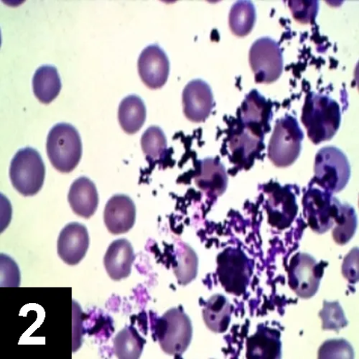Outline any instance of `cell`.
Segmentation results:
<instances>
[{"label":"cell","mask_w":359,"mask_h":359,"mask_svg":"<svg viewBox=\"0 0 359 359\" xmlns=\"http://www.w3.org/2000/svg\"><path fill=\"white\" fill-rule=\"evenodd\" d=\"M141 145L144 154L151 161H158L165 157L168 151L166 137L157 126L149 127L142 135Z\"/></svg>","instance_id":"28"},{"label":"cell","mask_w":359,"mask_h":359,"mask_svg":"<svg viewBox=\"0 0 359 359\" xmlns=\"http://www.w3.org/2000/svg\"><path fill=\"white\" fill-rule=\"evenodd\" d=\"M146 340L133 326H127L114 340L115 355L121 359H136L141 356Z\"/></svg>","instance_id":"26"},{"label":"cell","mask_w":359,"mask_h":359,"mask_svg":"<svg viewBox=\"0 0 359 359\" xmlns=\"http://www.w3.org/2000/svg\"><path fill=\"white\" fill-rule=\"evenodd\" d=\"M61 78L57 69L43 66L37 69L33 79L34 93L37 99L45 104L52 102L62 90Z\"/></svg>","instance_id":"23"},{"label":"cell","mask_w":359,"mask_h":359,"mask_svg":"<svg viewBox=\"0 0 359 359\" xmlns=\"http://www.w3.org/2000/svg\"><path fill=\"white\" fill-rule=\"evenodd\" d=\"M266 133L259 128L239 121L232 122L227 143L230 159L239 169H250L264 149Z\"/></svg>","instance_id":"7"},{"label":"cell","mask_w":359,"mask_h":359,"mask_svg":"<svg viewBox=\"0 0 359 359\" xmlns=\"http://www.w3.org/2000/svg\"><path fill=\"white\" fill-rule=\"evenodd\" d=\"M217 276L225 290L241 295L247 290L252 266L246 255L237 248H227L217 257Z\"/></svg>","instance_id":"10"},{"label":"cell","mask_w":359,"mask_h":359,"mask_svg":"<svg viewBox=\"0 0 359 359\" xmlns=\"http://www.w3.org/2000/svg\"><path fill=\"white\" fill-rule=\"evenodd\" d=\"M342 274L350 283L358 281V250L354 248L345 257L342 265Z\"/></svg>","instance_id":"33"},{"label":"cell","mask_w":359,"mask_h":359,"mask_svg":"<svg viewBox=\"0 0 359 359\" xmlns=\"http://www.w3.org/2000/svg\"><path fill=\"white\" fill-rule=\"evenodd\" d=\"M356 228L357 217L353 208L343 203L341 215L333 226L334 241L339 245L347 244L355 234Z\"/></svg>","instance_id":"29"},{"label":"cell","mask_w":359,"mask_h":359,"mask_svg":"<svg viewBox=\"0 0 359 359\" xmlns=\"http://www.w3.org/2000/svg\"><path fill=\"white\" fill-rule=\"evenodd\" d=\"M322 319L323 330L339 332L348 325L344 312L339 302H324L319 314Z\"/></svg>","instance_id":"30"},{"label":"cell","mask_w":359,"mask_h":359,"mask_svg":"<svg viewBox=\"0 0 359 359\" xmlns=\"http://www.w3.org/2000/svg\"><path fill=\"white\" fill-rule=\"evenodd\" d=\"M177 265L174 268L178 283L188 285L192 282L198 273V257L189 245L184 243L177 248Z\"/></svg>","instance_id":"27"},{"label":"cell","mask_w":359,"mask_h":359,"mask_svg":"<svg viewBox=\"0 0 359 359\" xmlns=\"http://www.w3.org/2000/svg\"><path fill=\"white\" fill-rule=\"evenodd\" d=\"M154 330L162 350L170 355L182 356L191 342V321L181 309H172L158 318Z\"/></svg>","instance_id":"4"},{"label":"cell","mask_w":359,"mask_h":359,"mask_svg":"<svg viewBox=\"0 0 359 359\" xmlns=\"http://www.w3.org/2000/svg\"><path fill=\"white\" fill-rule=\"evenodd\" d=\"M89 247L86 227L79 223L67 224L57 239V254L67 264H78L85 257Z\"/></svg>","instance_id":"15"},{"label":"cell","mask_w":359,"mask_h":359,"mask_svg":"<svg viewBox=\"0 0 359 359\" xmlns=\"http://www.w3.org/2000/svg\"><path fill=\"white\" fill-rule=\"evenodd\" d=\"M249 60L257 83H274L283 74V52L279 44L271 38L256 41L250 48Z\"/></svg>","instance_id":"9"},{"label":"cell","mask_w":359,"mask_h":359,"mask_svg":"<svg viewBox=\"0 0 359 359\" xmlns=\"http://www.w3.org/2000/svg\"><path fill=\"white\" fill-rule=\"evenodd\" d=\"M353 351L345 340H327L320 347L319 358H353Z\"/></svg>","instance_id":"31"},{"label":"cell","mask_w":359,"mask_h":359,"mask_svg":"<svg viewBox=\"0 0 359 359\" xmlns=\"http://www.w3.org/2000/svg\"><path fill=\"white\" fill-rule=\"evenodd\" d=\"M264 192L267 197L266 209L269 223L280 230L289 227L298 211L292 187L271 183L265 187Z\"/></svg>","instance_id":"12"},{"label":"cell","mask_w":359,"mask_h":359,"mask_svg":"<svg viewBox=\"0 0 359 359\" xmlns=\"http://www.w3.org/2000/svg\"><path fill=\"white\" fill-rule=\"evenodd\" d=\"M46 149L52 165L63 173L73 171L82 156L80 135L74 126L67 123L57 124L50 130Z\"/></svg>","instance_id":"2"},{"label":"cell","mask_w":359,"mask_h":359,"mask_svg":"<svg viewBox=\"0 0 359 359\" xmlns=\"http://www.w3.org/2000/svg\"><path fill=\"white\" fill-rule=\"evenodd\" d=\"M304 214L309 226L323 233L333 228L340 218L343 203L333 194L320 187H310L303 199Z\"/></svg>","instance_id":"8"},{"label":"cell","mask_w":359,"mask_h":359,"mask_svg":"<svg viewBox=\"0 0 359 359\" xmlns=\"http://www.w3.org/2000/svg\"><path fill=\"white\" fill-rule=\"evenodd\" d=\"M46 176L43 159L32 147L20 149L13 158L10 177L14 188L24 196H33L42 189Z\"/></svg>","instance_id":"5"},{"label":"cell","mask_w":359,"mask_h":359,"mask_svg":"<svg viewBox=\"0 0 359 359\" xmlns=\"http://www.w3.org/2000/svg\"><path fill=\"white\" fill-rule=\"evenodd\" d=\"M138 72L142 82L149 88H162L170 73L168 57L157 44L145 48L138 59Z\"/></svg>","instance_id":"13"},{"label":"cell","mask_w":359,"mask_h":359,"mask_svg":"<svg viewBox=\"0 0 359 359\" xmlns=\"http://www.w3.org/2000/svg\"><path fill=\"white\" fill-rule=\"evenodd\" d=\"M214 107L212 88L207 83L195 79L186 86L183 92V108L189 121L195 123L205 122Z\"/></svg>","instance_id":"14"},{"label":"cell","mask_w":359,"mask_h":359,"mask_svg":"<svg viewBox=\"0 0 359 359\" xmlns=\"http://www.w3.org/2000/svg\"><path fill=\"white\" fill-rule=\"evenodd\" d=\"M314 182L322 189L339 193L348 184L351 166L345 154L337 147H325L316 156Z\"/></svg>","instance_id":"6"},{"label":"cell","mask_w":359,"mask_h":359,"mask_svg":"<svg viewBox=\"0 0 359 359\" xmlns=\"http://www.w3.org/2000/svg\"><path fill=\"white\" fill-rule=\"evenodd\" d=\"M134 261L135 253L131 243L127 239L121 238L110 245L104 264L111 279L119 281L130 276Z\"/></svg>","instance_id":"19"},{"label":"cell","mask_w":359,"mask_h":359,"mask_svg":"<svg viewBox=\"0 0 359 359\" xmlns=\"http://www.w3.org/2000/svg\"><path fill=\"white\" fill-rule=\"evenodd\" d=\"M272 118V103L266 100L256 89L252 90L245 97L237 114L239 121L258 128L265 133L271 130Z\"/></svg>","instance_id":"17"},{"label":"cell","mask_w":359,"mask_h":359,"mask_svg":"<svg viewBox=\"0 0 359 359\" xmlns=\"http://www.w3.org/2000/svg\"><path fill=\"white\" fill-rule=\"evenodd\" d=\"M256 21V11L250 1H238L233 5L229 17V27L237 37H245L252 31Z\"/></svg>","instance_id":"25"},{"label":"cell","mask_w":359,"mask_h":359,"mask_svg":"<svg viewBox=\"0 0 359 359\" xmlns=\"http://www.w3.org/2000/svg\"><path fill=\"white\" fill-rule=\"evenodd\" d=\"M231 316V306L228 299L222 294L209 298L203 309L205 324L212 332L222 334L227 331Z\"/></svg>","instance_id":"22"},{"label":"cell","mask_w":359,"mask_h":359,"mask_svg":"<svg viewBox=\"0 0 359 359\" xmlns=\"http://www.w3.org/2000/svg\"><path fill=\"white\" fill-rule=\"evenodd\" d=\"M341 116L339 104L335 100L314 93L308 94L302 121L312 142L318 144L332 140L339 129Z\"/></svg>","instance_id":"1"},{"label":"cell","mask_w":359,"mask_h":359,"mask_svg":"<svg viewBox=\"0 0 359 359\" xmlns=\"http://www.w3.org/2000/svg\"><path fill=\"white\" fill-rule=\"evenodd\" d=\"M323 276V267L311 255L297 253L291 259L288 285L298 297L309 299L318 292Z\"/></svg>","instance_id":"11"},{"label":"cell","mask_w":359,"mask_h":359,"mask_svg":"<svg viewBox=\"0 0 359 359\" xmlns=\"http://www.w3.org/2000/svg\"><path fill=\"white\" fill-rule=\"evenodd\" d=\"M118 118L126 133L133 135L137 133L146 119V107L142 99L136 95L126 97L119 104Z\"/></svg>","instance_id":"24"},{"label":"cell","mask_w":359,"mask_h":359,"mask_svg":"<svg viewBox=\"0 0 359 359\" xmlns=\"http://www.w3.org/2000/svg\"><path fill=\"white\" fill-rule=\"evenodd\" d=\"M288 5L293 18L303 24L312 22L318 11L317 1H290Z\"/></svg>","instance_id":"32"},{"label":"cell","mask_w":359,"mask_h":359,"mask_svg":"<svg viewBox=\"0 0 359 359\" xmlns=\"http://www.w3.org/2000/svg\"><path fill=\"white\" fill-rule=\"evenodd\" d=\"M194 179L201 191L215 196H222L228 186L226 168L217 158L199 161Z\"/></svg>","instance_id":"18"},{"label":"cell","mask_w":359,"mask_h":359,"mask_svg":"<svg viewBox=\"0 0 359 359\" xmlns=\"http://www.w3.org/2000/svg\"><path fill=\"white\" fill-rule=\"evenodd\" d=\"M280 333L276 329L259 325L257 333L248 339V358H280Z\"/></svg>","instance_id":"21"},{"label":"cell","mask_w":359,"mask_h":359,"mask_svg":"<svg viewBox=\"0 0 359 359\" xmlns=\"http://www.w3.org/2000/svg\"><path fill=\"white\" fill-rule=\"evenodd\" d=\"M68 199L73 212L84 219L91 218L99 205L96 186L86 177H81L72 184Z\"/></svg>","instance_id":"20"},{"label":"cell","mask_w":359,"mask_h":359,"mask_svg":"<svg viewBox=\"0 0 359 359\" xmlns=\"http://www.w3.org/2000/svg\"><path fill=\"white\" fill-rule=\"evenodd\" d=\"M304 134L297 119L285 115L278 119L268 146V157L278 168L292 165L301 154Z\"/></svg>","instance_id":"3"},{"label":"cell","mask_w":359,"mask_h":359,"mask_svg":"<svg viewBox=\"0 0 359 359\" xmlns=\"http://www.w3.org/2000/svg\"><path fill=\"white\" fill-rule=\"evenodd\" d=\"M104 220L106 227L112 234L128 232L136 220V207L133 201L126 195L114 196L105 206Z\"/></svg>","instance_id":"16"}]
</instances>
